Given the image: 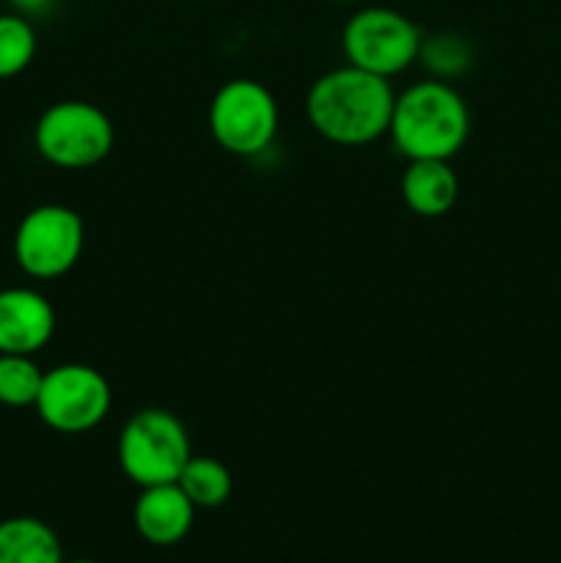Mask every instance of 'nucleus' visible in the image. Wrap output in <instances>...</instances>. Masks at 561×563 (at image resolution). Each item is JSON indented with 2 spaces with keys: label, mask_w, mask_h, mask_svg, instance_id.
<instances>
[{
  "label": "nucleus",
  "mask_w": 561,
  "mask_h": 563,
  "mask_svg": "<svg viewBox=\"0 0 561 563\" xmlns=\"http://www.w3.org/2000/svg\"><path fill=\"white\" fill-rule=\"evenodd\" d=\"M418 60H421L424 69H427L435 80L449 82L471 69L473 47L465 36H460V33H432V36L421 38Z\"/></svg>",
  "instance_id": "4468645a"
},
{
  "label": "nucleus",
  "mask_w": 561,
  "mask_h": 563,
  "mask_svg": "<svg viewBox=\"0 0 561 563\" xmlns=\"http://www.w3.org/2000/svg\"><path fill=\"white\" fill-rule=\"evenodd\" d=\"M280 126L278 102L264 82L234 77L209 102V132L220 148L237 157H256L275 141Z\"/></svg>",
  "instance_id": "39448f33"
},
{
  "label": "nucleus",
  "mask_w": 561,
  "mask_h": 563,
  "mask_svg": "<svg viewBox=\"0 0 561 563\" xmlns=\"http://www.w3.org/2000/svg\"><path fill=\"white\" fill-rule=\"evenodd\" d=\"M55 333V308L28 286L0 289V355H36Z\"/></svg>",
  "instance_id": "1a4fd4ad"
},
{
  "label": "nucleus",
  "mask_w": 561,
  "mask_h": 563,
  "mask_svg": "<svg viewBox=\"0 0 561 563\" xmlns=\"http://www.w3.org/2000/svg\"><path fill=\"white\" fill-rule=\"evenodd\" d=\"M471 110L451 82H413L396 93L388 135L407 159H451L465 146Z\"/></svg>",
  "instance_id": "f03ea898"
},
{
  "label": "nucleus",
  "mask_w": 561,
  "mask_h": 563,
  "mask_svg": "<svg viewBox=\"0 0 561 563\" xmlns=\"http://www.w3.org/2000/svg\"><path fill=\"white\" fill-rule=\"evenodd\" d=\"M0 563H64L61 539L36 517L0 522Z\"/></svg>",
  "instance_id": "f8f14e48"
},
{
  "label": "nucleus",
  "mask_w": 561,
  "mask_h": 563,
  "mask_svg": "<svg viewBox=\"0 0 561 563\" xmlns=\"http://www.w3.org/2000/svg\"><path fill=\"white\" fill-rule=\"evenodd\" d=\"M132 522L143 542L154 548H174L190 533L196 522V506L176 482L154 484V487H143L138 495Z\"/></svg>",
  "instance_id": "9d476101"
},
{
  "label": "nucleus",
  "mask_w": 561,
  "mask_h": 563,
  "mask_svg": "<svg viewBox=\"0 0 561 563\" xmlns=\"http://www.w3.org/2000/svg\"><path fill=\"white\" fill-rule=\"evenodd\" d=\"M11 9L22 16H38V14H47L53 9L55 0H9Z\"/></svg>",
  "instance_id": "f3484780"
},
{
  "label": "nucleus",
  "mask_w": 561,
  "mask_h": 563,
  "mask_svg": "<svg viewBox=\"0 0 561 563\" xmlns=\"http://www.w3.org/2000/svg\"><path fill=\"white\" fill-rule=\"evenodd\" d=\"M110 115L86 99H64L38 115L33 146L50 165L64 170L94 168L113 152Z\"/></svg>",
  "instance_id": "20e7f679"
},
{
  "label": "nucleus",
  "mask_w": 561,
  "mask_h": 563,
  "mask_svg": "<svg viewBox=\"0 0 561 563\" xmlns=\"http://www.w3.org/2000/svg\"><path fill=\"white\" fill-rule=\"evenodd\" d=\"M44 372L33 355H0V405L33 407Z\"/></svg>",
  "instance_id": "dca6fc26"
},
{
  "label": "nucleus",
  "mask_w": 561,
  "mask_h": 563,
  "mask_svg": "<svg viewBox=\"0 0 561 563\" xmlns=\"http://www.w3.org/2000/svg\"><path fill=\"white\" fill-rule=\"evenodd\" d=\"M113 390L108 377L88 363H61L44 372L36 416L58 434H86L108 418Z\"/></svg>",
  "instance_id": "0eeeda50"
},
{
  "label": "nucleus",
  "mask_w": 561,
  "mask_h": 563,
  "mask_svg": "<svg viewBox=\"0 0 561 563\" xmlns=\"http://www.w3.org/2000/svg\"><path fill=\"white\" fill-rule=\"evenodd\" d=\"M176 484L196 509H218L231 498V489H234L229 467L215 456H190Z\"/></svg>",
  "instance_id": "ddd939ff"
},
{
  "label": "nucleus",
  "mask_w": 561,
  "mask_h": 563,
  "mask_svg": "<svg viewBox=\"0 0 561 563\" xmlns=\"http://www.w3.org/2000/svg\"><path fill=\"white\" fill-rule=\"evenodd\" d=\"M421 38L416 22L407 20L402 11L366 5L346 20L341 47L346 64L391 80L416 64Z\"/></svg>",
  "instance_id": "423d86ee"
},
{
  "label": "nucleus",
  "mask_w": 561,
  "mask_h": 563,
  "mask_svg": "<svg viewBox=\"0 0 561 563\" xmlns=\"http://www.w3.org/2000/svg\"><path fill=\"white\" fill-rule=\"evenodd\" d=\"M330 3H341V5H352V3H361V0H330Z\"/></svg>",
  "instance_id": "a211bd4d"
},
{
  "label": "nucleus",
  "mask_w": 561,
  "mask_h": 563,
  "mask_svg": "<svg viewBox=\"0 0 561 563\" xmlns=\"http://www.w3.org/2000/svg\"><path fill=\"white\" fill-rule=\"evenodd\" d=\"M119 465L138 487L174 484L193 456L185 423L168 410H138L119 434Z\"/></svg>",
  "instance_id": "7ed1b4c3"
},
{
  "label": "nucleus",
  "mask_w": 561,
  "mask_h": 563,
  "mask_svg": "<svg viewBox=\"0 0 561 563\" xmlns=\"http://www.w3.org/2000/svg\"><path fill=\"white\" fill-rule=\"evenodd\" d=\"M399 192L413 214L443 218L460 198V179L449 159H407Z\"/></svg>",
  "instance_id": "9b49d317"
},
{
  "label": "nucleus",
  "mask_w": 561,
  "mask_h": 563,
  "mask_svg": "<svg viewBox=\"0 0 561 563\" xmlns=\"http://www.w3.org/2000/svg\"><path fill=\"white\" fill-rule=\"evenodd\" d=\"M38 38L31 20L16 11L0 14V80L22 75L36 58Z\"/></svg>",
  "instance_id": "2eb2a0df"
},
{
  "label": "nucleus",
  "mask_w": 561,
  "mask_h": 563,
  "mask_svg": "<svg viewBox=\"0 0 561 563\" xmlns=\"http://www.w3.org/2000/svg\"><path fill=\"white\" fill-rule=\"evenodd\" d=\"M64 563H99V561H91V559H75V561H64Z\"/></svg>",
  "instance_id": "6ab92c4d"
},
{
  "label": "nucleus",
  "mask_w": 561,
  "mask_h": 563,
  "mask_svg": "<svg viewBox=\"0 0 561 563\" xmlns=\"http://www.w3.org/2000/svg\"><path fill=\"white\" fill-rule=\"evenodd\" d=\"M86 245V225L64 203L33 207L14 231V258L25 275L53 280L69 273Z\"/></svg>",
  "instance_id": "6e6552de"
},
{
  "label": "nucleus",
  "mask_w": 561,
  "mask_h": 563,
  "mask_svg": "<svg viewBox=\"0 0 561 563\" xmlns=\"http://www.w3.org/2000/svg\"><path fill=\"white\" fill-rule=\"evenodd\" d=\"M394 102L391 80L346 64L311 82L306 115L324 141L336 146H366L388 135Z\"/></svg>",
  "instance_id": "f257e3e1"
}]
</instances>
